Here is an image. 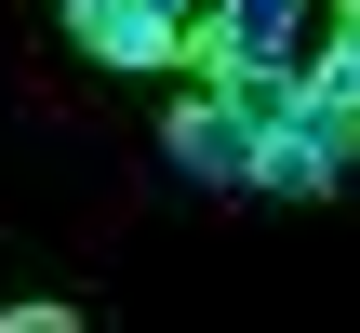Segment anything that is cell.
Wrapping results in <instances>:
<instances>
[{"mask_svg":"<svg viewBox=\"0 0 360 333\" xmlns=\"http://www.w3.org/2000/svg\"><path fill=\"white\" fill-rule=\"evenodd\" d=\"M160 147H174V174H200V187H267V107H254L240 80H200Z\"/></svg>","mask_w":360,"mask_h":333,"instance_id":"obj_1","label":"cell"},{"mask_svg":"<svg viewBox=\"0 0 360 333\" xmlns=\"http://www.w3.org/2000/svg\"><path fill=\"white\" fill-rule=\"evenodd\" d=\"M67 40H80L94 67L147 80V67H187V53H200V13H187V0H67Z\"/></svg>","mask_w":360,"mask_h":333,"instance_id":"obj_2","label":"cell"},{"mask_svg":"<svg viewBox=\"0 0 360 333\" xmlns=\"http://www.w3.org/2000/svg\"><path fill=\"white\" fill-rule=\"evenodd\" d=\"M187 67H214V80H281V67H307V0H200V53Z\"/></svg>","mask_w":360,"mask_h":333,"instance_id":"obj_3","label":"cell"},{"mask_svg":"<svg viewBox=\"0 0 360 333\" xmlns=\"http://www.w3.org/2000/svg\"><path fill=\"white\" fill-rule=\"evenodd\" d=\"M347 40H360V0H347Z\"/></svg>","mask_w":360,"mask_h":333,"instance_id":"obj_4","label":"cell"}]
</instances>
